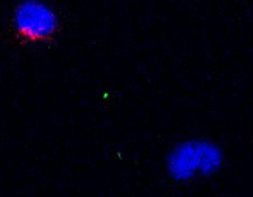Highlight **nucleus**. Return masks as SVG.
Returning a JSON list of instances; mask_svg holds the SVG:
<instances>
[{
	"label": "nucleus",
	"mask_w": 253,
	"mask_h": 197,
	"mask_svg": "<svg viewBox=\"0 0 253 197\" xmlns=\"http://www.w3.org/2000/svg\"><path fill=\"white\" fill-rule=\"evenodd\" d=\"M222 164V153L211 143H186L175 149L169 158V171L175 179H188L196 169L205 175L217 171Z\"/></svg>",
	"instance_id": "1"
},
{
	"label": "nucleus",
	"mask_w": 253,
	"mask_h": 197,
	"mask_svg": "<svg viewBox=\"0 0 253 197\" xmlns=\"http://www.w3.org/2000/svg\"><path fill=\"white\" fill-rule=\"evenodd\" d=\"M16 25L27 36L42 38L55 30L56 19L50 8L36 2V0H27L17 8Z\"/></svg>",
	"instance_id": "2"
}]
</instances>
